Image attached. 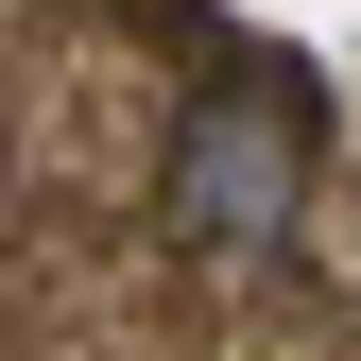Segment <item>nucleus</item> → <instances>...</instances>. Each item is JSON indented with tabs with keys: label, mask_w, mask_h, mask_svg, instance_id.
<instances>
[{
	"label": "nucleus",
	"mask_w": 361,
	"mask_h": 361,
	"mask_svg": "<svg viewBox=\"0 0 361 361\" xmlns=\"http://www.w3.org/2000/svg\"><path fill=\"white\" fill-rule=\"evenodd\" d=\"M310 207V86L293 69H224L172 104V155H155V224L190 258H276Z\"/></svg>",
	"instance_id": "nucleus-1"
},
{
	"label": "nucleus",
	"mask_w": 361,
	"mask_h": 361,
	"mask_svg": "<svg viewBox=\"0 0 361 361\" xmlns=\"http://www.w3.org/2000/svg\"><path fill=\"white\" fill-rule=\"evenodd\" d=\"M293 361H310V344H293Z\"/></svg>",
	"instance_id": "nucleus-2"
}]
</instances>
